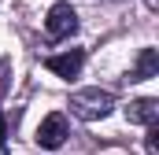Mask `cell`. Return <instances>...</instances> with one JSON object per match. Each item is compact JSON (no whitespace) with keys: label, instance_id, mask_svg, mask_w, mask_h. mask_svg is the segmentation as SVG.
Returning a JSON list of instances; mask_svg holds the SVG:
<instances>
[{"label":"cell","instance_id":"3957f363","mask_svg":"<svg viewBox=\"0 0 159 155\" xmlns=\"http://www.w3.org/2000/svg\"><path fill=\"white\" fill-rule=\"evenodd\" d=\"M70 137V126H67V115H48L44 122L37 126V148H44V152H56V148H63V140Z\"/></svg>","mask_w":159,"mask_h":155},{"label":"cell","instance_id":"52a82bcc","mask_svg":"<svg viewBox=\"0 0 159 155\" xmlns=\"http://www.w3.org/2000/svg\"><path fill=\"white\" fill-rule=\"evenodd\" d=\"M144 152H148V155L159 152V129H156V126H148V133H144Z\"/></svg>","mask_w":159,"mask_h":155},{"label":"cell","instance_id":"7a4b0ae2","mask_svg":"<svg viewBox=\"0 0 159 155\" xmlns=\"http://www.w3.org/2000/svg\"><path fill=\"white\" fill-rule=\"evenodd\" d=\"M44 30H48V37H52V41L74 37V33H78V11H74L67 0L52 4V7H48V19H44Z\"/></svg>","mask_w":159,"mask_h":155},{"label":"cell","instance_id":"9c48e42d","mask_svg":"<svg viewBox=\"0 0 159 155\" xmlns=\"http://www.w3.org/2000/svg\"><path fill=\"white\" fill-rule=\"evenodd\" d=\"M144 7L148 11H159V0H144Z\"/></svg>","mask_w":159,"mask_h":155},{"label":"cell","instance_id":"8992f818","mask_svg":"<svg viewBox=\"0 0 159 155\" xmlns=\"http://www.w3.org/2000/svg\"><path fill=\"white\" fill-rule=\"evenodd\" d=\"M156 70H159V52L156 48H144L137 55V67L129 70V81H148V78H156Z\"/></svg>","mask_w":159,"mask_h":155},{"label":"cell","instance_id":"ba28073f","mask_svg":"<svg viewBox=\"0 0 159 155\" xmlns=\"http://www.w3.org/2000/svg\"><path fill=\"white\" fill-rule=\"evenodd\" d=\"M4 137H7V122H4V111H0V148H4Z\"/></svg>","mask_w":159,"mask_h":155},{"label":"cell","instance_id":"277c9868","mask_svg":"<svg viewBox=\"0 0 159 155\" xmlns=\"http://www.w3.org/2000/svg\"><path fill=\"white\" fill-rule=\"evenodd\" d=\"M44 67L52 70L56 78H78L81 74V67H85V52L81 48H67V52H56V55H48L44 59Z\"/></svg>","mask_w":159,"mask_h":155},{"label":"cell","instance_id":"6da1fadb","mask_svg":"<svg viewBox=\"0 0 159 155\" xmlns=\"http://www.w3.org/2000/svg\"><path fill=\"white\" fill-rule=\"evenodd\" d=\"M115 107V96L107 89H78L70 96V115L81 122H96V118H107Z\"/></svg>","mask_w":159,"mask_h":155},{"label":"cell","instance_id":"5b68a950","mask_svg":"<svg viewBox=\"0 0 159 155\" xmlns=\"http://www.w3.org/2000/svg\"><path fill=\"white\" fill-rule=\"evenodd\" d=\"M159 118V100H152V96H144V100H133L129 107H126V122H133V126H156Z\"/></svg>","mask_w":159,"mask_h":155}]
</instances>
